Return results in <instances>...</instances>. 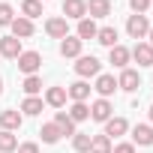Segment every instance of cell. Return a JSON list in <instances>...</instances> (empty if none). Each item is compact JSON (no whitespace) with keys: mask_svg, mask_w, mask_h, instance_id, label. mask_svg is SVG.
<instances>
[{"mask_svg":"<svg viewBox=\"0 0 153 153\" xmlns=\"http://www.w3.org/2000/svg\"><path fill=\"white\" fill-rule=\"evenodd\" d=\"M21 15L24 18H39L42 15V3H39V0H21Z\"/></svg>","mask_w":153,"mask_h":153,"instance_id":"4316f807","label":"cell"},{"mask_svg":"<svg viewBox=\"0 0 153 153\" xmlns=\"http://www.w3.org/2000/svg\"><path fill=\"white\" fill-rule=\"evenodd\" d=\"M108 60L117 66V69H126L129 66V48H123V45H114V48H108Z\"/></svg>","mask_w":153,"mask_h":153,"instance_id":"d6986e66","label":"cell"},{"mask_svg":"<svg viewBox=\"0 0 153 153\" xmlns=\"http://www.w3.org/2000/svg\"><path fill=\"white\" fill-rule=\"evenodd\" d=\"M45 33H48L51 39H66V36H69V24H66V18H63V15L48 18V21H45Z\"/></svg>","mask_w":153,"mask_h":153,"instance_id":"ba28073f","label":"cell"},{"mask_svg":"<svg viewBox=\"0 0 153 153\" xmlns=\"http://www.w3.org/2000/svg\"><path fill=\"white\" fill-rule=\"evenodd\" d=\"M126 33H129L132 39H147V33H150V21H147V15H129V21H126Z\"/></svg>","mask_w":153,"mask_h":153,"instance_id":"7a4b0ae2","label":"cell"},{"mask_svg":"<svg viewBox=\"0 0 153 153\" xmlns=\"http://www.w3.org/2000/svg\"><path fill=\"white\" fill-rule=\"evenodd\" d=\"M54 123H57V129H60L63 135H75V132H78V129H75V123H72V117H69L66 111H57Z\"/></svg>","mask_w":153,"mask_h":153,"instance_id":"cb8c5ba5","label":"cell"},{"mask_svg":"<svg viewBox=\"0 0 153 153\" xmlns=\"http://www.w3.org/2000/svg\"><path fill=\"white\" fill-rule=\"evenodd\" d=\"M132 144H138V147H150V144H153V126L138 123V126L132 129Z\"/></svg>","mask_w":153,"mask_h":153,"instance_id":"5bb4252c","label":"cell"},{"mask_svg":"<svg viewBox=\"0 0 153 153\" xmlns=\"http://www.w3.org/2000/svg\"><path fill=\"white\" fill-rule=\"evenodd\" d=\"M21 87H24L27 96H36V93H42V78H39V75H27Z\"/></svg>","mask_w":153,"mask_h":153,"instance_id":"f1b7e54d","label":"cell"},{"mask_svg":"<svg viewBox=\"0 0 153 153\" xmlns=\"http://www.w3.org/2000/svg\"><path fill=\"white\" fill-rule=\"evenodd\" d=\"M18 69H21L24 75H36V72L42 69V54H39V51H24V54L18 57Z\"/></svg>","mask_w":153,"mask_h":153,"instance_id":"277c9868","label":"cell"},{"mask_svg":"<svg viewBox=\"0 0 153 153\" xmlns=\"http://www.w3.org/2000/svg\"><path fill=\"white\" fill-rule=\"evenodd\" d=\"M99 69H102V63L90 54H81L78 57V63H75V75H78V78H96V75H99Z\"/></svg>","mask_w":153,"mask_h":153,"instance_id":"6da1fadb","label":"cell"},{"mask_svg":"<svg viewBox=\"0 0 153 153\" xmlns=\"http://www.w3.org/2000/svg\"><path fill=\"white\" fill-rule=\"evenodd\" d=\"M150 3H153V0H150Z\"/></svg>","mask_w":153,"mask_h":153,"instance_id":"f35d334b","label":"cell"},{"mask_svg":"<svg viewBox=\"0 0 153 153\" xmlns=\"http://www.w3.org/2000/svg\"><path fill=\"white\" fill-rule=\"evenodd\" d=\"M39 135H42V144H57L60 141V129H57V123L51 120V123H42V129H39Z\"/></svg>","mask_w":153,"mask_h":153,"instance_id":"603a6c76","label":"cell"},{"mask_svg":"<svg viewBox=\"0 0 153 153\" xmlns=\"http://www.w3.org/2000/svg\"><path fill=\"white\" fill-rule=\"evenodd\" d=\"M15 21V9L9 3H0V27H9Z\"/></svg>","mask_w":153,"mask_h":153,"instance_id":"4dcf8cb0","label":"cell"},{"mask_svg":"<svg viewBox=\"0 0 153 153\" xmlns=\"http://www.w3.org/2000/svg\"><path fill=\"white\" fill-rule=\"evenodd\" d=\"M111 153H135V144H132V141H129V144H114Z\"/></svg>","mask_w":153,"mask_h":153,"instance_id":"836d02e7","label":"cell"},{"mask_svg":"<svg viewBox=\"0 0 153 153\" xmlns=\"http://www.w3.org/2000/svg\"><path fill=\"white\" fill-rule=\"evenodd\" d=\"M39 3H45V0H39Z\"/></svg>","mask_w":153,"mask_h":153,"instance_id":"74e56055","label":"cell"},{"mask_svg":"<svg viewBox=\"0 0 153 153\" xmlns=\"http://www.w3.org/2000/svg\"><path fill=\"white\" fill-rule=\"evenodd\" d=\"M129 57L138 63V66H153V48L147 42H135V48L129 51Z\"/></svg>","mask_w":153,"mask_h":153,"instance_id":"30bf717a","label":"cell"},{"mask_svg":"<svg viewBox=\"0 0 153 153\" xmlns=\"http://www.w3.org/2000/svg\"><path fill=\"white\" fill-rule=\"evenodd\" d=\"M126 132H129L126 117H108V120H105V132H102V135H108V138H120V135H126Z\"/></svg>","mask_w":153,"mask_h":153,"instance_id":"7c38bea8","label":"cell"},{"mask_svg":"<svg viewBox=\"0 0 153 153\" xmlns=\"http://www.w3.org/2000/svg\"><path fill=\"white\" fill-rule=\"evenodd\" d=\"M18 147V138H15V132H0V153H12Z\"/></svg>","mask_w":153,"mask_h":153,"instance_id":"83f0119b","label":"cell"},{"mask_svg":"<svg viewBox=\"0 0 153 153\" xmlns=\"http://www.w3.org/2000/svg\"><path fill=\"white\" fill-rule=\"evenodd\" d=\"M63 18H75V21H81L87 18V0H63Z\"/></svg>","mask_w":153,"mask_h":153,"instance_id":"8992f818","label":"cell"},{"mask_svg":"<svg viewBox=\"0 0 153 153\" xmlns=\"http://www.w3.org/2000/svg\"><path fill=\"white\" fill-rule=\"evenodd\" d=\"M141 87V75H138V69H120V78H117V90H126V93H135Z\"/></svg>","mask_w":153,"mask_h":153,"instance_id":"3957f363","label":"cell"},{"mask_svg":"<svg viewBox=\"0 0 153 153\" xmlns=\"http://www.w3.org/2000/svg\"><path fill=\"white\" fill-rule=\"evenodd\" d=\"M129 6H132V12H135V15H144L153 3H150V0H129Z\"/></svg>","mask_w":153,"mask_h":153,"instance_id":"1f68e13d","label":"cell"},{"mask_svg":"<svg viewBox=\"0 0 153 153\" xmlns=\"http://www.w3.org/2000/svg\"><path fill=\"white\" fill-rule=\"evenodd\" d=\"M81 45H84V42H81L78 36H66V39H60V54L78 60V57H81Z\"/></svg>","mask_w":153,"mask_h":153,"instance_id":"9a60e30c","label":"cell"},{"mask_svg":"<svg viewBox=\"0 0 153 153\" xmlns=\"http://www.w3.org/2000/svg\"><path fill=\"white\" fill-rule=\"evenodd\" d=\"M66 114L72 117V123H81V120L90 117V108H87V102H72V108H69Z\"/></svg>","mask_w":153,"mask_h":153,"instance_id":"484cf974","label":"cell"},{"mask_svg":"<svg viewBox=\"0 0 153 153\" xmlns=\"http://www.w3.org/2000/svg\"><path fill=\"white\" fill-rule=\"evenodd\" d=\"M93 90L99 93V99H108L111 93H117V78L114 75H96V84H93Z\"/></svg>","mask_w":153,"mask_h":153,"instance_id":"52a82bcc","label":"cell"},{"mask_svg":"<svg viewBox=\"0 0 153 153\" xmlns=\"http://www.w3.org/2000/svg\"><path fill=\"white\" fill-rule=\"evenodd\" d=\"M21 54H24V48H21V39H15L12 33L0 39V57H9V60H18Z\"/></svg>","mask_w":153,"mask_h":153,"instance_id":"5b68a950","label":"cell"},{"mask_svg":"<svg viewBox=\"0 0 153 153\" xmlns=\"http://www.w3.org/2000/svg\"><path fill=\"white\" fill-rule=\"evenodd\" d=\"M42 108H45V102H42L39 96H27V99L21 102V114H27V117H36V114H42Z\"/></svg>","mask_w":153,"mask_h":153,"instance_id":"7402d4cb","label":"cell"},{"mask_svg":"<svg viewBox=\"0 0 153 153\" xmlns=\"http://www.w3.org/2000/svg\"><path fill=\"white\" fill-rule=\"evenodd\" d=\"M150 120H153V105H150Z\"/></svg>","mask_w":153,"mask_h":153,"instance_id":"8d00e7d4","label":"cell"},{"mask_svg":"<svg viewBox=\"0 0 153 153\" xmlns=\"http://www.w3.org/2000/svg\"><path fill=\"white\" fill-rule=\"evenodd\" d=\"M90 117H93L96 123H105L108 117H114V108H111V102H108V99H96V102L90 105Z\"/></svg>","mask_w":153,"mask_h":153,"instance_id":"8fae6325","label":"cell"},{"mask_svg":"<svg viewBox=\"0 0 153 153\" xmlns=\"http://www.w3.org/2000/svg\"><path fill=\"white\" fill-rule=\"evenodd\" d=\"M15 150H18V153H39V144H36V141H24V144H18Z\"/></svg>","mask_w":153,"mask_h":153,"instance_id":"d6a6232c","label":"cell"},{"mask_svg":"<svg viewBox=\"0 0 153 153\" xmlns=\"http://www.w3.org/2000/svg\"><path fill=\"white\" fill-rule=\"evenodd\" d=\"M87 15L90 18H108L111 15V0H87Z\"/></svg>","mask_w":153,"mask_h":153,"instance_id":"ac0fdd59","label":"cell"},{"mask_svg":"<svg viewBox=\"0 0 153 153\" xmlns=\"http://www.w3.org/2000/svg\"><path fill=\"white\" fill-rule=\"evenodd\" d=\"M9 27H12V36H15V39H27V36H33V21L24 18V15H18Z\"/></svg>","mask_w":153,"mask_h":153,"instance_id":"2e32d148","label":"cell"},{"mask_svg":"<svg viewBox=\"0 0 153 153\" xmlns=\"http://www.w3.org/2000/svg\"><path fill=\"white\" fill-rule=\"evenodd\" d=\"M111 138L108 135H93L90 138V153H111Z\"/></svg>","mask_w":153,"mask_h":153,"instance_id":"d4e9b609","label":"cell"},{"mask_svg":"<svg viewBox=\"0 0 153 153\" xmlns=\"http://www.w3.org/2000/svg\"><path fill=\"white\" fill-rule=\"evenodd\" d=\"M72 147H75V153H90V135L75 132L72 135Z\"/></svg>","mask_w":153,"mask_h":153,"instance_id":"f546056e","label":"cell"},{"mask_svg":"<svg viewBox=\"0 0 153 153\" xmlns=\"http://www.w3.org/2000/svg\"><path fill=\"white\" fill-rule=\"evenodd\" d=\"M66 99H69V96H66V87H48L42 102H45V105H51V108H63V105H66Z\"/></svg>","mask_w":153,"mask_h":153,"instance_id":"e0dca14e","label":"cell"},{"mask_svg":"<svg viewBox=\"0 0 153 153\" xmlns=\"http://www.w3.org/2000/svg\"><path fill=\"white\" fill-rule=\"evenodd\" d=\"M90 90H93V87H90V84L81 78V81H75V84H69V87H66V96H69L72 102H87Z\"/></svg>","mask_w":153,"mask_h":153,"instance_id":"4fadbf2b","label":"cell"},{"mask_svg":"<svg viewBox=\"0 0 153 153\" xmlns=\"http://www.w3.org/2000/svg\"><path fill=\"white\" fill-rule=\"evenodd\" d=\"M96 42H99V45H105V48H114V45H120V42H117V27H99V33H96Z\"/></svg>","mask_w":153,"mask_h":153,"instance_id":"44dd1931","label":"cell"},{"mask_svg":"<svg viewBox=\"0 0 153 153\" xmlns=\"http://www.w3.org/2000/svg\"><path fill=\"white\" fill-rule=\"evenodd\" d=\"M147 39H150V42H147V45H150V48H153V27H150V33H147Z\"/></svg>","mask_w":153,"mask_h":153,"instance_id":"e575fe53","label":"cell"},{"mask_svg":"<svg viewBox=\"0 0 153 153\" xmlns=\"http://www.w3.org/2000/svg\"><path fill=\"white\" fill-rule=\"evenodd\" d=\"M0 93H3V75H0Z\"/></svg>","mask_w":153,"mask_h":153,"instance_id":"d590c367","label":"cell"},{"mask_svg":"<svg viewBox=\"0 0 153 153\" xmlns=\"http://www.w3.org/2000/svg\"><path fill=\"white\" fill-rule=\"evenodd\" d=\"M21 123H24V114H21V111H15V108L0 111V126H3L6 132H15V129H21Z\"/></svg>","mask_w":153,"mask_h":153,"instance_id":"9c48e42d","label":"cell"},{"mask_svg":"<svg viewBox=\"0 0 153 153\" xmlns=\"http://www.w3.org/2000/svg\"><path fill=\"white\" fill-rule=\"evenodd\" d=\"M96 33H99V27H96L93 18H81V21H78V39H81V42H84V39H96Z\"/></svg>","mask_w":153,"mask_h":153,"instance_id":"ffe728a7","label":"cell"}]
</instances>
